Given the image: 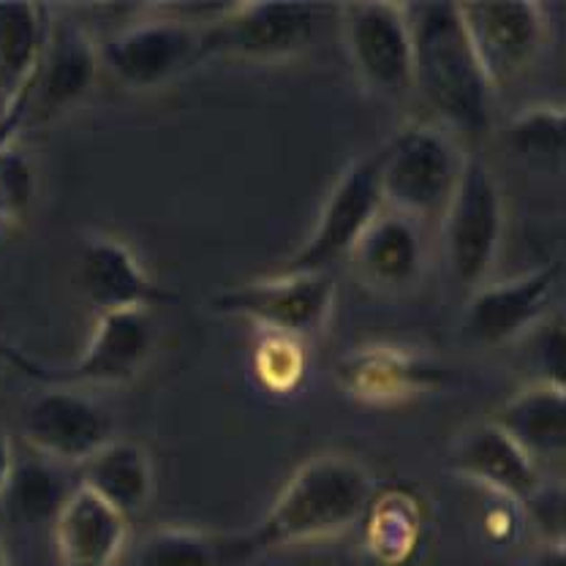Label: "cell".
Returning <instances> with one entry per match:
<instances>
[{
	"label": "cell",
	"instance_id": "obj_1",
	"mask_svg": "<svg viewBox=\"0 0 566 566\" xmlns=\"http://www.w3.org/2000/svg\"><path fill=\"white\" fill-rule=\"evenodd\" d=\"M415 44V91L455 137H482L493 123V85L471 46L458 3H403Z\"/></svg>",
	"mask_w": 566,
	"mask_h": 566
},
{
	"label": "cell",
	"instance_id": "obj_2",
	"mask_svg": "<svg viewBox=\"0 0 566 566\" xmlns=\"http://www.w3.org/2000/svg\"><path fill=\"white\" fill-rule=\"evenodd\" d=\"M374 493V474L359 460L338 452L311 458L281 488L268 515L240 536L243 556L333 539L368 512Z\"/></svg>",
	"mask_w": 566,
	"mask_h": 566
},
{
	"label": "cell",
	"instance_id": "obj_3",
	"mask_svg": "<svg viewBox=\"0 0 566 566\" xmlns=\"http://www.w3.org/2000/svg\"><path fill=\"white\" fill-rule=\"evenodd\" d=\"M463 161L465 153L447 128L411 123L376 153L381 205L417 223L441 221Z\"/></svg>",
	"mask_w": 566,
	"mask_h": 566
},
{
	"label": "cell",
	"instance_id": "obj_4",
	"mask_svg": "<svg viewBox=\"0 0 566 566\" xmlns=\"http://www.w3.org/2000/svg\"><path fill=\"white\" fill-rule=\"evenodd\" d=\"M450 275L469 292L485 286L504 243V197L491 164L465 153L463 172L439 221Z\"/></svg>",
	"mask_w": 566,
	"mask_h": 566
},
{
	"label": "cell",
	"instance_id": "obj_5",
	"mask_svg": "<svg viewBox=\"0 0 566 566\" xmlns=\"http://www.w3.org/2000/svg\"><path fill=\"white\" fill-rule=\"evenodd\" d=\"M314 6L294 0H245L223 9L199 28L197 63L210 57L279 61L305 50L314 39Z\"/></svg>",
	"mask_w": 566,
	"mask_h": 566
},
{
	"label": "cell",
	"instance_id": "obj_6",
	"mask_svg": "<svg viewBox=\"0 0 566 566\" xmlns=\"http://www.w3.org/2000/svg\"><path fill=\"white\" fill-rule=\"evenodd\" d=\"M335 305V279L329 273H275L227 289L212 297L218 314L243 316L270 335L303 338L327 327Z\"/></svg>",
	"mask_w": 566,
	"mask_h": 566
},
{
	"label": "cell",
	"instance_id": "obj_7",
	"mask_svg": "<svg viewBox=\"0 0 566 566\" xmlns=\"http://www.w3.org/2000/svg\"><path fill=\"white\" fill-rule=\"evenodd\" d=\"M344 41L354 71L376 96L398 102L415 93V44L403 3H346Z\"/></svg>",
	"mask_w": 566,
	"mask_h": 566
},
{
	"label": "cell",
	"instance_id": "obj_8",
	"mask_svg": "<svg viewBox=\"0 0 566 566\" xmlns=\"http://www.w3.org/2000/svg\"><path fill=\"white\" fill-rule=\"evenodd\" d=\"M385 210L376 180V153L354 161L329 191L314 232L275 268V273H329L335 262L349 259L374 218Z\"/></svg>",
	"mask_w": 566,
	"mask_h": 566
},
{
	"label": "cell",
	"instance_id": "obj_9",
	"mask_svg": "<svg viewBox=\"0 0 566 566\" xmlns=\"http://www.w3.org/2000/svg\"><path fill=\"white\" fill-rule=\"evenodd\" d=\"M153 352V324L147 311H112L98 314L96 329L80 357L69 365H35L17 359L22 370L50 387H98L134 379Z\"/></svg>",
	"mask_w": 566,
	"mask_h": 566
},
{
	"label": "cell",
	"instance_id": "obj_10",
	"mask_svg": "<svg viewBox=\"0 0 566 566\" xmlns=\"http://www.w3.org/2000/svg\"><path fill=\"white\" fill-rule=\"evenodd\" d=\"M471 46L493 91L534 66L547 39L545 9L534 0H471L458 3Z\"/></svg>",
	"mask_w": 566,
	"mask_h": 566
},
{
	"label": "cell",
	"instance_id": "obj_11",
	"mask_svg": "<svg viewBox=\"0 0 566 566\" xmlns=\"http://www.w3.org/2000/svg\"><path fill=\"white\" fill-rule=\"evenodd\" d=\"M564 262L551 259L510 281H488L465 303L460 329L476 346H504L526 335L551 308Z\"/></svg>",
	"mask_w": 566,
	"mask_h": 566
},
{
	"label": "cell",
	"instance_id": "obj_12",
	"mask_svg": "<svg viewBox=\"0 0 566 566\" xmlns=\"http://www.w3.org/2000/svg\"><path fill=\"white\" fill-rule=\"evenodd\" d=\"M199 28L182 17L142 20L96 44L98 63L120 85L153 87L197 63Z\"/></svg>",
	"mask_w": 566,
	"mask_h": 566
},
{
	"label": "cell",
	"instance_id": "obj_13",
	"mask_svg": "<svg viewBox=\"0 0 566 566\" xmlns=\"http://www.w3.org/2000/svg\"><path fill=\"white\" fill-rule=\"evenodd\" d=\"M22 436L50 463H85L112 441V417L80 389L50 387L22 411Z\"/></svg>",
	"mask_w": 566,
	"mask_h": 566
},
{
	"label": "cell",
	"instance_id": "obj_14",
	"mask_svg": "<svg viewBox=\"0 0 566 566\" xmlns=\"http://www.w3.org/2000/svg\"><path fill=\"white\" fill-rule=\"evenodd\" d=\"M450 469L463 480L515 501L523 510L545 488V474L491 420L463 430L450 452Z\"/></svg>",
	"mask_w": 566,
	"mask_h": 566
},
{
	"label": "cell",
	"instance_id": "obj_15",
	"mask_svg": "<svg viewBox=\"0 0 566 566\" xmlns=\"http://www.w3.org/2000/svg\"><path fill=\"white\" fill-rule=\"evenodd\" d=\"M80 286L96 314L147 311L150 305L172 300V294L164 292L139 259L115 238L85 240L80 253Z\"/></svg>",
	"mask_w": 566,
	"mask_h": 566
},
{
	"label": "cell",
	"instance_id": "obj_16",
	"mask_svg": "<svg viewBox=\"0 0 566 566\" xmlns=\"http://www.w3.org/2000/svg\"><path fill=\"white\" fill-rule=\"evenodd\" d=\"M128 539V521L102 499L74 485L52 517L57 566H115Z\"/></svg>",
	"mask_w": 566,
	"mask_h": 566
},
{
	"label": "cell",
	"instance_id": "obj_17",
	"mask_svg": "<svg viewBox=\"0 0 566 566\" xmlns=\"http://www.w3.org/2000/svg\"><path fill=\"white\" fill-rule=\"evenodd\" d=\"M349 262L359 279L381 292L415 286L424 268L422 223L381 210L352 248Z\"/></svg>",
	"mask_w": 566,
	"mask_h": 566
},
{
	"label": "cell",
	"instance_id": "obj_18",
	"mask_svg": "<svg viewBox=\"0 0 566 566\" xmlns=\"http://www.w3.org/2000/svg\"><path fill=\"white\" fill-rule=\"evenodd\" d=\"M491 422L504 430L539 471L562 463L566 455V387L531 381L493 411Z\"/></svg>",
	"mask_w": 566,
	"mask_h": 566
},
{
	"label": "cell",
	"instance_id": "obj_19",
	"mask_svg": "<svg viewBox=\"0 0 566 566\" xmlns=\"http://www.w3.org/2000/svg\"><path fill=\"white\" fill-rule=\"evenodd\" d=\"M98 55L96 41L74 20L50 22L44 52L28 91L44 112L66 109L76 104L93 85Z\"/></svg>",
	"mask_w": 566,
	"mask_h": 566
},
{
	"label": "cell",
	"instance_id": "obj_20",
	"mask_svg": "<svg viewBox=\"0 0 566 566\" xmlns=\"http://www.w3.org/2000/svg\"><path fill=\"white\" fill-rule=\"evenodd\" d=\"M76 469H80L76 485L102 499L106 506H112L128 523L142 515L150 506L153 495H156L153 460L137 441H106L102 450L93 452Z\"/></svg>",
	"mask_w": 566,
	"mask_h": 566
},
{
	"label": "cell",
	"instance_id": "obj_21",
	"mask_svg": "<svg viewBox=\"0 0 566 566\" xmlns=\"http://www.w3.org/2000/svg\"><path fill=\"white\" fill-rule=\"evenodd\" d=\"M50 20L44 6L25 0H0V93L20 104L31 87Z\"/></svg>",
	"mask_w": 566,
	"mask_h": 566
},
{
	"label": "cell",
	"instance_id": "obj_22",
	"mask_svg": "<svg viewBox=\"0 0 566 566\" xmlns=\"http://www.w3.org/2000/svg\"><path fill=\"white\" fill-rule=\"evenodd\" d=\"M240 536H212L193 528H158L142 539L134 566H232L243 562Z\"/></svg>",
	"mask_w": 566,
	"mask_h": 566
},
{
	"label": "cell",
	"instance_id": "obj_23",
	"mask_svg": "<svg viewBox=\"0 0 566 566\" xmlns=\"http://www.w3.org/2000/svg\"><path fill=\"white\" fill-rule=\"evenodd\" d=\"M69 493V488L52 471L50 460H28L14 463L3 501L20 521L39 523L52 521Z\"/></svg>",
	"mask_w": 566,
	"mask_h": 566
},
{
	"label": "cell",
	"instance_id": "obj_24",
	"mask_svg": "<svg viewBox=\"0 0 566 566\" xmlns=\"http://www.w3.org/2000/svg\"><path fill=\"white\" fill-rule=\"evenodd\" d=\"M512 150L534 161H562L566 147V115L558 104H531L506 126Z\"/></svg>",
	"mask_w": 566,
	"mask_h": 566
},
{
	"label": "cell",
	"instance_id": "obj_25",
	"mask_svg": "<svg viewBox=\"0 0 566 566\" xmlns=\"http://www.w3.org/2000/svg\"><path fill=\"white\" fill-rule=\"evenodd\" d=\"M303 349L294 338H283V335H270L256 354V370L262 385L273 387L275 392L297 385L303 376Z\"/></svg>",
	"mask_w": 566,
	"mask_h": 566
},
{
	"label": "cell",
	"instance_id": "obj_26",
	"mask_svg": "<svg viewBox=\"0 0 566 566\" xmlns=\"http://www.w3.org/2000/svg\"><path fill=\"white\" fill-rule=\"evenodd\" d=\"M31 169L28 161L11 147L0 145V221L22 216L31 202Z\"/></svg>",
	"mask_w": 566,
	"mask_h": 566
},
{
	"label": "cell",
	"instance_id": "obj_27",
	"mask_svg": "<svg viewBox=\"0 0 566 566\" xmlns=\"http://www.w3.org/2000/svg\"><path fill=\"white\" fill-rule=\"evenodd\" d=\"M526 515L531 517L536 528H539L542 539L545 542H566L564 539V521H566V506H564V488L551 485L545 482L534 501L526 506Z\"/></svg>",
	"mask_w": 566,
	"mask_h": 566
},
{
	"label": "cell",
	"instance_id": "obj_28",
	"mask_svg": "<svg viewBox=\"0 0 566 566\" xmlns=\"http://www.w3.org/2000/svg\"><path fill=\"white\" fill-rule=\"evenodd\" d=\"M526 566H566V542H542Z\"/></svg>",
	"mask_w": 566,
	"mask_h": 566
},
{
	"label": "cell",
	"instance_id": "obj_29",
	"mask_svg": "<svg viewBox=\"0 0 566 566\" xmlns=\"http://www.w3.org/2000/svg\"><path fill=\"white\" fill-rule=\"evenodd\" d=\"M14 450H11V441L6 436H0V501H3L6 488H9L11 471H14Z\"/></svg>",
	"mask_w": 566,
	"mask_h": 566
},
{
	"label": "cell",
	"instance_id": "obj_30",
	"mask_svg": "<svg viewBox=\"0 0 566 566\" xmlns=\"http://www.w3.org/2000/svg\"><path fill=\"white\" fill-rule=\"evenodd\" d=\"M14 109H17V104L9 102V98L0 93V139H3V128L9 126V120L14 117Z\"/></svg>",
	"mask_w": 566,
	"mask_h": 566
},
{
	"label": "cell",
	"instance_id": "obj_31",
	"mask_svg": "<svg viewBox=\"0 0 566 566\" xmlns=\"http://www.w3.org/2000/svg\"><path fill=\"white\" fill-rule=\"evenodd\" d=\"M0 566H9V558H6V551H3V542H0Z\"/></svg>",
	"mask_w": 566,
	"mask_h": 566
}]
</instances>
